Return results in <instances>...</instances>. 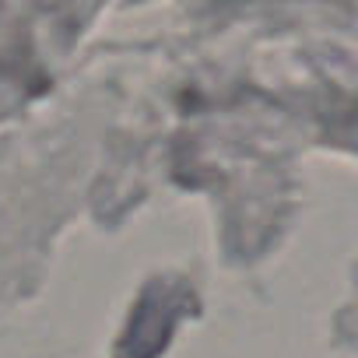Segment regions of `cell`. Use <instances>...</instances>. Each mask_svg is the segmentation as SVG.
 <instances>
[{"instance_id":"6da1fadb","label":"cell","mask_w":358,"mask_h":358,"mask_svg":"<svg viewBox=\"0 0 358 358\" xmlns=\"http://www.w3.org/2000/svg\"><path fill=\"white\" fill-rule=\"evenodd\" d=\"M190 306V292L176 281H151L127 323L120 358H155L165 351L179 316Z\"/></svg>"}]
</instances>
